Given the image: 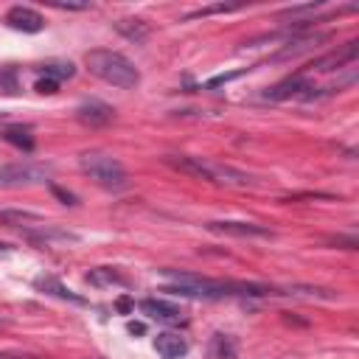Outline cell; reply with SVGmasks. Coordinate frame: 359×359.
I'll return each instance as SVG.
<instances>
[{
    "label": "cell",
    "instance_id": "ba28073f",
    "mask_svg": "<svg viewBox=\"0 0 359 359\" xmlns=\"http://www.w3.org/2000/svg\"><path fill=\"white\" fill-rule=\"evenodd\" d=\"M6 25L14 31H22V34H36L45 28V17L28 6H11L6 11Z\"/></svg>",
    "mask_w": 359,
    "mask_h": 359
},
{
    "label": "cell",
    "instance_id": "ffe728a7",
    "mask_svg": "<svg viewBox=\"0 0 359 359\" xmlns=\"http://www.w3.org/2000/svg\"><path fill=\"white\" fill-rule=\"evenodd\" d=\"M50 191H53V194H56V196H59L65 205H76V196H73V194H67V191H62L59 185H50Z\"/></svg>",
    "mask_w": 359,
    "mask_h": 359
},
{
    "label": "cell",
    "instance_id": "9a60e30c",
    "mask_svg": "<svg viewBox=\"0 0 359 359\" xmlns=\"http://www.w3.org/2000/svg\"><path fill=\"white\" fill-rule=\"evenodd\" d=\"M3 137H6L8 143H14L17 149H25V151L34 149V137H31V129H28V126H8V129L3 132Z\"/></svg>",
    "mask_w": 359,
    "mask_h": 359
},
{
    "label": "cell",
    "instance_id": "7402d4cb",
    "mask_svg": "<svg viewBox=\"0 0 359 359\" xmlns=\"http://www.w3.org/2000/svg\"><path fill=\"white\" fill-rule=\"evenodd\" d=\"M129 331H132V334H140V331H143V325H140V323H129Z\"/></svg>",
    "mask_w": 359,
    "mask_h": 359
},
{
    "label": "cell",
    "instance_id": "d6986e66",
    "mask_svg": "<svg viewBox=\"0 0 359 359\" xmlns=\"http://www.w3.org/2000/svg\"><path fill=\"white\" fill-rule=\"evenodd\" d=\"M34 87H36L39 93H56V87H59V81H53V79H48V76H45V79H39V81H36Z\"/></svg>",
    "mask_w": 359,
    "mask_h": 359
},
{
    "label": "cell",
    "instance_id": "7a4b0ae2",
    "mask_svg": "<svg viewBox=\"0 0 359 359\" xmlns=\"http://www.w3.org/2000/svg\"><path fill=\"white\" fill-rule=\"evenodd\" d=\"M81 171L101 188L107 191H123L129 185V177H126V168L121 165V160H115L112 154H104V151H87L81 154L79 160Z\"/></svg>",
    "mask_w": 359,
    "mask_h": 359
},
{
    "label": "cell",
    "instance_id": "2e32d148",
    "mask_svg": "<svg viewBox=\"0 0 359 359\" xmlns=\"http://www.w3.org/2000/svg\"><path fill=\"white\" fill-rule=\"evenodd\" d=\"M213 356L216 359H236V339L230 334H213Z\"/></svg>",
    "mask_w": 359,
    "mask_h": 359
},
{
    "label": "cell",
    "instance_id": "e0dca14e",
    "mask_svg": "<svg viewBox=\"0 0 359 359\" xmlns=\"http://www.w3.org/2000/svg\"><path fill=\"white\" fill-rule=\"evenodd\" d=\"M87 280H90V283H95V286H104V283H118V286H126V278H123V275H118V272H115V269H109V266L93 269V272L87 275Z\"/></svg>",
    "mask_w": 359,
    "mask_h": 359
},
{
    "label": "cell",
    "instance_id": "8992f818",
    "mask_svg": "<svg viewBox=\"0 0 359 359\" xmlns=\"http://www.w3.org/2000/svg\"><path fill=\"white\" fill-rule=\"evenodd\" d=\"M45 180V168L31 165V163H14L0 168V188H20V185H31Z\"/></svg>",
    "mask_w": 359,
    "mask_h": 359
},
{
    "label": "cell",
    "instance_id": "7c38bea8",
    "mask_svg": "<svg viewBox=\"0 0 359 359\" xmlns=\"http://www.w3.org/2000/svg\"><path fill=\"white\" fill-rule=\"evenodd\" d=\"M210 174H213V182H224V185H250V174L233 168V165H222V163H210Z\"/></svg>",
    "mask_w": 359,
    "mask_h": 359
},
{
    "label": "cell",
    "instance_id": "ac0fdd59",
    "mask_svg": "<svg viewBox=\"0 0 359 359\" xmlns=\"http://www.w3.org/2000/svg\"><path fill=\"white\" fill-rule=\"evenodd\" d=\"M42 73L48 79H53V81H62V79H73L76 67H73V62H50V65L42 67Z\"/></svg>",
    "mask_w": 359,
    "mask_h": 359
},
{
    "label": "cell",
    "instance_id": "6da1fadb",
    "mask_svg": "<svg viewBox=\"0 0 359 359\" xmlns=\"http://www.w3.org/2000/svg\"><path fill=\"white\" fill-rule=\"evenodd\" d=\"M84 65H87V70H90L95 79H101V81H107V84H112V87L135 90V87L140 84L137 67H135L123 53H118V50L93 48V50L84 53Z\"/></svg>",
    "mask_w": 359,
    "mask_h": 359
},
{
    "label": "cell",
    "instance_id": "9c48e42d",
    "mask_svg": "<svg viewBox=\"0 0 359 359\" xmlns=\"http://www.w3.org/2000/svg\"><path fill=\"white\" fill-rule=\"evenodd\" d=\"M140 311H143L149 320H157V323H165V325L185 323V314H182L180 306L165 303V300H157V297H146V300H140Z\"/></svg>",
    "mask_w": 359,
    "mask_h": 359
},
{
    "label": "cell",
    "instance_id": "5bb4252c",
    "mask_svg": "<svg viewBox=\"0 0 359 359\" xmlns=\"http://www.w3.org/2000/svg\"><path fill=\"white\" fill-rule=\"evenodd\" d=\"M115 28H118L126 39H132V42H143V39L149 36V25H146L143 20H121V22H115Z\"/></svg>",
    "mask_w": 359,
    "mask_h": 359
},
{
    "label": "cell",
    "instance_id": "277c9868",
    "mask_svg": "<svg viewBox=\"0 0 359 359\" xmlns=\"http://www.w3.org/2000/svg\"><path fill=\"white\" fill-rule=\"evenodd\" d=\"M266 101H289V98H303V101H314L320 98V87H314L306 76H292V79H283L278 81L275 87H269L264 93Z\"/></svg>",
    "mask_w": 359,
    "mask_h": 359
},
{
    "label": "cell",
    "instance_id": "44dd1931",
    "mask_svg": "<svg viewBox=\"0 0 359 359\" xmlns=\"http://www.w3.org/2000/svg\"><path fill=\"white\" fill-rule=\"evenodd\" d=\"M0 359H34V356H25V353H0Z\"/></svg>",
    "mask_w": 359,
    "mask_h": 359
},
{
    "label": "cell",
    "instance_id": "cb8c5ba5",
    "mask_svg": "<svg viewBox=\"0 0 359 359\" xmlns=\"http://www.w3.org/2000/svg\"><path fill=\"white\" fill-rule=\"evenodd\" d=\"M3 325H6V323H3V320H0V328H3Z\"/></svg>",
    "mask_w": 359,
    "mask_h": 359
},
{
    "label": "cell",
    "instance_id": "52a82bcc",
    "mask_svg": "<svg viewBox=\"0 0 359 359\" xmlns=\"http://www.w3.org/2000/svg\"><path fill=\"white\" fill-rule=\"evenodd\" d=\"M76 118L84 123V126H107L115 121V109L98 98H84L79 107H76Z\"/></svg>",
    "mask_w": 359,
    "mask_h": 359
},
{
    "label": "cell",
    "instance_id": "30bf717a",
    "mask_svg": "<svg viewBox=\"0 0 359 359\" xmlns=\"http://www.w3.org/2000/svg\"><path fill=\"white\" fill-rule=\"evenodd\" d=\"M165 163H168L171 168L182 171V174L194 177V180H208V182H213V174H210V163H208V160H202V157H188V154H168V157H165Z\"/></svg>",
    "mask_w": 359,
    "mask_h": 359
},
{
    "label": "cell",
    "instance_id": "3957f363",
    "mask_svg": "<svg viewBox=\"0 0 359 359\" xmlns=\"http://www.w3.org/2000/svg\"><path fill=\"white\" fill-rule=\"evenodd\" d=\"M356 56H359V42L351 39V42L328 50L325 56H317L314 62H309L306 70L309 73H342V70H351L353 67Z\"/></svg>",
    "mask_w": 359,
    "mask_h": 359
},
{
    "label": "cell",
    "instance_id": "4fadbf2b",
    "mask_svg": "<svg viewBox=\"0 0 359 359\" xmlns=\"http://www.w3.org/2000/svg\"><path fill=\"white\" fill-rule=\"evenodd\" d=\"M36 289H42V292H48V294H56V297H62V300H70V303H84V297H79V294H73L70 289H65L56 278H39V280H36Z\"/></svg>",
    "mask_w": 359,
    "mask_h": 359
},
{
    "label": "cell",
    "instance_id": "5b68a950",
    "mask_svg": "<svg viewBox=\"0 0 359 359\" xmlns=\"http://www.w3.org/2000/svg\"><path fill=\"white\" fill-rule=\"evenodd\" d=\"M208 230L210 233H222V236H233V238H272V230L261 227L255 222H233V219L208 222Z\"/></svg>",
    "mask_w": 359,
    "mask_h": 359
},
{
    "label": "cell",
    "instance_id": "8fae6325",
    "mask_svg": "<svg viewBox=\"0 0 359 359\" xmlns=\"http://www.w3.org/2000/svg\"><path fill=\"white\" fill-rule=\"evenodd\" d=\"M154 351L163 356V359H180L188 353V342L185 337L174 334V331H163L154 337Z\"/></svg>",
    "mask_w": 359,
    "mask_h": 359
},
{
    "label": "cell",
    "instance_id": "603a6c76",
    "mask_svg": "<svg viewBox=\"0 0 359 359\" xmlns=\"http://www.w3.org/2000/svg\"><path fill=\"white\" fill-rule=\"evenodd\" d=\"M6 250H11V247H8V244H3V241H0V252H6Z\"/></svg>",
    "mask_w": 359,
    "mask_h": 359
}]
</instances>
